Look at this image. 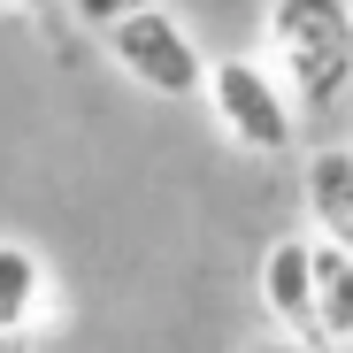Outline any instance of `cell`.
Returning a JSON list of instances; mask_svg holds the SVG:
<instances>
[{"mask_svg":"<svg viewBox=\"0 0 353 353\" xmlns=\"http://www.w3.org/2000/svg\"><path fill=\"white\" fill-rule=\"evenodd\" d=\"M261 70L292 108H323L353 85V16L345 0H269L261 16Z\"/></svg>","mask_w":353,"mask_h":353,"instance_id":"6da1fadb","label":"cell"},{"mask_svg":"<svg viewBox=\"0 0 353 353\" xmlns=\"http://www.w3.org/2000/svg\"><path fill=\"white\" fill-rule=\"evenodd\" d=\"M200 100L215 115V131L239 154H254V161H276V154H292V139H300V108H292L284 85L261 70V54H223V62H208Z\"/></svg>","mask_w":353,"mask_h":353,"instance_id":"7a4b0ae2","label":"cell"},{"mask_svg":"<svg viewBox=\"0 0 353 353\" xmlns=\"http://www.w3.org/2000/svg\"><path fill=\"white\" fill-rule=\"evenodd\" d=\"M100 46H108V62L123 70L139 92H154V100H200L208 54H200L192 23L176 16V8H161V0L131 8L123 23H108V31H100Z\"/></svg>","mask_w":353,"mask_h":353,"instance_id":"3957f363","label":"cell"},{"mask_svg":"<svg viewBox=\"0 0 353 353\" xmlns=\"http://www.w3.org/2000/svg\"><path fill=\"white\" fill-rule=\"evenodd\" d=\"M254 292H261V315H269L292 345H315V239H307V230L269 239ZM315 353H323V345H315Z\"/></svg>","mask_w":353,"mask_h":353,"instance_id":"277c9868","label":"cell"},{"mask_svg":"<svg viewBox=\"0 0 353 353\" xmlns=\"http://www.w3.org/2000/svg\"><path fill=\"white\" fill-rule=\"evenodd\" d=\"M300 208H307V239L353 254V146H315L300 169Z\"/></svg>","mask_w":353,"mask_h":353,"instance_id":"5b68a950","label":"cell"},{"mask_svg":"<svg viewBox=\"0 0 353 353\" xmlns=\"http://www.w3.org/2000/svg\"><path fill=\"white\" fill-rule=\"evenodd\" d=\"M46 300H54L46 261H39L23 239H0V330H8V338H23V330L46 315Z\"/></svg>","mask_w":353,"mask_h":353,"instance_id":"8992f818","label":"cell"},{"mask_svg":"<svg viewBox=\"0 0 353 353\" xmlns=\"http://www.w3.org/2000/svg\"><path fill=\"white\" fill-rule=\"evenodd\" d=\"M315 345H353V254L315 246Z\"/></svg>","mask_w":353,"mask_h":353,"instance_id":"52a82bcc","label":"cell"},{"mask_svg":"<svg viewBox=\"0 0 353 353\" xmlns=\"http://www.w3.org/2000/svg\"><path fill=\"white\" fill-rule=\"evenodd\" d=\"M70 8H77L85 31H108V23H123L131 8H146V0H70Z\"/></svg>","mask_w":353,"mask_h":353,"instance_id":"ba28073f","label":"cell"},{"mask_svg":"<svg viewBox=\"0 0 353 353\" xmlns=\"http://www.w3.org/2000/svg\"><path fill=\"white\" fill-rule=\"evenodd\" d=\"M0 8H16V16H31V23H46V31H54V16H62V0H0Z\"/></svg>","mask_w":353,"mask_h":353,"instance_id":"9c48e42d","label":"cell"},{"mask_svg":"<svg viewBox=\"0 0 353 353\" xmlns=\"http://www.w3.org/2000/svg\"><path fill=\"white\" fill-rule=\"evenodd\" d=\"M254 353H315V345H292V338H261Z\"/></svg>","mask_w":353,"mask_h":353,"instance_id":"30bf717a","label":"cell"},{"mask_svg":"<svg viewBox=\"0 0 353 353\" xmlns=\"http://www.w3.org/2000/svg\"><path fill=\"white\" fill-rule=\"evenodd\" d=\"M0 353H16V338H8V330H0Z\"/></svg>","mask_w":353,"mask_h":353,"instance_id":"8fae6325","label":"cell"},{"mask_svg":"<svg viewBox=\"0 0 353 353\" xmlns=\"http://www.w3.org/2000/svg\"><path fill=\"white\" fill-rule=\"evenodd\" d=\"M330 353H353V345H330Z\"/></svg>","mask_w":353,"mask_h":353,"instance_id":"7c38bea8","label":"cell"},{"mask_svg":"<svg viewBox=\"0 0 353 353\" xmlns=\"http://www.w3.org/2000/svg\"><path fill=\"white\" fill-rule=\"evenodd\" d=\"M345 16H353V0H345Z\"/></svg>","mask_w":353,"mask_h":353,"instance_id":"4fadbf2b","label":"cell"}]
</instances>
